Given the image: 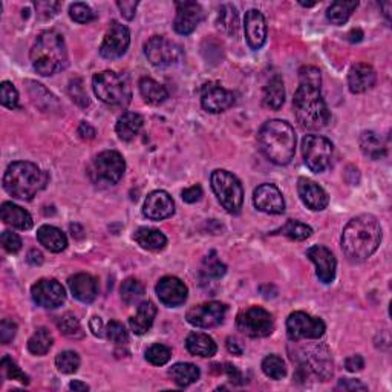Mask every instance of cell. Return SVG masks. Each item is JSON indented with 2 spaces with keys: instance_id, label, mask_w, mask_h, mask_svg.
Wrapping results in <instances>:
<instances>
[{
  "instance_id": "cell-1",
  "label": "cell",
  "mask_w": 392,
  "mask_h": 392,
  "mask_svg": "<svg viewBox=\"0 0 392 392\" xmlns=\"http://www.w3.org/2000/svg\"><path fill=\"white\" fill-rule=\"evenodd\" d=\"M322 74L316 66L299 69V88L294 94L293 108L297 121L305 129L317 130L330 123L331 114L320 92Z\"/></svg>"
},
{
  "instance_id": "cell-2",
  "label": "cell",
  "mask_w": 392,
  "mask_h": 392,
  "mask_svg": "<svg viewBox=\"0 0 392 392\" xmlns=\"http://www.w3.org/2000/svg\"><path fill=\"white\" fill-rule=\"evenodd\" d=\"M382 242V226L374 215H359L346 224L342 233V251L351 262L373 256Z\"/></svg>"
},
{
  "instance_id": "cell-3",
  "label": "cell",
  "mask_w": 392,
  "mask_h": 392,
  "mask_svg": "<svg viewBox=\"0 0 392 392\" xmlns=\"http://www.w3.org/2000/svg\"><path fill=\"white\" fill-rule=\"evenodd\" d=\"M261 152L268 161L277 166H286L296 152V134L290 123L270 120L262 124L257 134Z\"/></svg>"
},
{
  "instance_id": "cell-4",
  "label": "cell",
  "mask_w": 392,
  "mask_h": 392,
  "mask_svg": "<svg viewBox=\"0 0 392 392\" xmlns=\"http://www.w3.org/2000/svg\"><path fill=\"white\" fill-rule=\"evenodd\" d=\"M30 57L32 68L40 75L49 77L63 71L68 65V49L65 39L57 31H43L36 39Z\"/></svg>"
},
{
  "instance_id": "cell-5",
  "label": "cell",
  "mask_w": 392,
  "mask_h": 392,
  "mask_svg": "<svg viewBox=\"0 0 392 392\" xmlns=\"http://www.w3.org/2000/svg\"><path fill=\"white\" fill-rule=\"evenodd\" d=\"M48 173L30 161H17L3 175V188L12 198L30 201L48 184Z\"/></svg>"
},
{
  "instance_id": "cell-6",
  "label": "cell",
  "mask_w": 392,
  "mask_h": 392,
  "mask_svg": "<svg viewBox=\"0 0 392 392\" xmlns=\"http://www.w3.org/2000/svg\"><path fill=\"white\" fill-rule=\"evenodd\" d=\"M94 92L104 104L115 108H124L130 103L132 90L126 77L114 71H103L94 75Z\"/></svg>"
},
{
  "instance_id": "cell-7",
  "label": "cell",
  "mask_w": 392,
  "mask_h": 392,
  "mask_svg": "<svg viewBox=\"0 0 392 392\" xmlns=\"http://www.w3.org/2000/svg\"><path fill=\"white\" fill-rule=\"evenodd\" d=\"M210 183H212V188L219 204L228 213L237 215L241 212L244 204V188L241 181L233 173L224 169L215 170L210 177Z\"/></svg>"
},
{
  "instance_id": "cell-8",
  "label": "cell",
  "mask_w": 392,
  "mask_h": 392,
  "mask_svg": "<svg viewBox=\"0 0 392 392\" xmlns=\"http://www.w3.org/2000/svg\"><path fill=\"white\" fill-rule=\"evenodd\" d=\"M126 163L117 150H104L89 166V178L97 186H115L123 178Z\"/></svg>"
},
{
  "instance_id": "cell-9",
  "label": "cell",
  "mask_w": 392,
  "mask_h": 392,
  "mask_svg": "<svg viewBox=\"0 0 392 392\" xmlns=\"http://www.w3.org/2000/svg\"><path fill=\"white\" fill-rule=\"evenodd\" d=\"M333 150V143L322 135H306L302 139V155L305 164L314 173H322L330 167Z\"/></svg>"
},
{
  "instance_id": "cell-10",
  "label": "cell",
  "mask_w": 392,
  "mask_h": 392,
  "mask_svg": "<svg viewBox=\"0 0 392 392\" xmlns=\"http://www.w3.org/2000/svg\"><path fill=\"white\" fill-rule=\"evenodd\" d=\"M236 326L242 334L253 339L268 337L275 330L273 316L261 306H250L241 311L236 317Z\"/></svg>"
},
{
  "instance_id": "cell-11",
  "label": "cell",
  "mask_w": 392,
  "mask_h": 392,
  "mask_svg": "<svg viewBox=\"0 0 392 392\" xmlns=\"http://www.w3.org/2000/svg\"><path fill=\"white\" fill-rule=\"evenodd\" d=\"M325 322L304 311L291 313L286 319V335L293 342L320 339L325 334Z\"/></svg>"
},
{
  "instance_id": "cell-12",
  "label": "cell",
  "mask_w": 392,
  "mask_h": 392,
  "mask_svg": "<svg viewBox=\"0 0 392 392\" xmlns=\"http://www.w3.org/2000/svg\"><path fill=\"white\" fill-rule=\"evenodd\" d=\"M144 54L153 66L166 68L177 65L183 51L181 46L172 40H167L163 36H153L144 45Z\"/></svg>"
},
{
  "instance_id": "cell-13",
  "label": "cell",
  "mask_w": 392,
  "mask_h": 392,
  "mask_svg": "<svg viewBox=\"0 0 392 392\" xmlns=\"http://www.w3.org/2000/svg\"><path fill=\"white\" fill-rule=\"evenodd\" d=\"M129 45H130L129 28L114 20L109 26L106 36L103 39V43L100 46V55L103 59L108 60L120 59L126 54V51H128Z\"/></svg>"
},
{
  "instance_id": "cell-14",
  "label": "cell",
  "mask_w": 392,
  "mask_h": 392,
  "mask_svg": "<svg viewBox=\"0 0 392 392\" xmlns=\"http://www.w3.org/2000/svg\"><path fill=\"white\" fill-rule=\"evenodd\" d=\"M227 314V305L221 302H207L196 305L187 311L186 319L196 328H213L222 324Z\"/></svg>"
},
{
  "instance_id": "cell-15",
  "label": "cell",
  "mask_w": 392,
  "mask_h": 392,
  "mask_svg": "<svg viewBox=\"0 0 392 392\" xmlns=\"http://www.w3.org/2000/svg\"><path fill=\"white\" fill-rule=\"evenodd\" d=\"M31 294L34 302L46 310L59 308L66 299L65 288L55 279H40L37 284L32 285Z\"/></svg>"
},
{
  "instance_id": "cell-16",
  "label": "cell",
  "mask_w": 392,
  "mask_h": 392,
  "mask_svg": "<svg viewBox=\"0 0 392 392\" xmlns=\"http://www.w3.org/2000/svg\"><path fill=\"white\" fill-rule=\"evenodd\" d=\"M201 104L207 112L212 114H221V112L230 109L235 104V94L232 90L222 88L219 83L210 81L206 83L201 89Z\"/></svg>"
},
{
  "instance_id": "cell-17",
  "label": "cell",
  "mask_w": 392,
  "mask_h": 392,
  "mask_svg": "<svg viewBox=\"0 0 392 392\" xmlns=\"http://www.w3.org/2000/svg\"><path fill=\"white\" fill-rule=\"evenodd\" d=\"M253 204L259 212L281 215L285 212V201L275 184H261L253 193Z\"/></svg>"
},
{
  "instance_id": "cell-18",
  "label": "cell",
  "mask_w": 392,
  "mask_h": 392,
  "mask_svg": "<svg viewBox=\"0 0 392 392\" xmlns=\"http://www.w3.org/2000/svg\"><path fill=\"white\" fill-rule=\"evenodd\" d=\"M306 256L316 265V275L322 284H331L335 279V257L324 245H313L306 250Z\"/></svg>"
},
{
  "instance_id": "cell-19",
  "label": "cell",
  "mask_w": 392,
  "mask_h": 392,
  "mask_svg": "<svg viewBox=\"0 0 392 392\" xmlns=\"http://www.w3.org/2000/svg\"><path fill=\"white\" fill-rule=\"evenodd\" d=\"M175 213V202L172 196L164 190H155L147 195L143 207V215L150 221H163Z\"/></svg>"
},
{
  "instance_id": "cell-20",
  "label": "cell",
  "mask_w": 392,
  "mask_h": 392,
  "mask_svg": "<svg viewBox=\"0 0 392 392\" xmlns=\"http://www.w3.org/2000/svg\"><path fill=\"white\" fill-rule=\"evenodd\" d=\"M202 20V8L196 2H177V17H175L173 28L181 36H188L192 34L196 26Z\"/></svg>"
},
{
  "instance_id": "cell-21",
  "label": "cell",
  "mask_w": 392,
  "mask_h": 392,
  "mask_svg": "<svg viewBox=\"0 0 392 392\" xmlns=\"http://www.w3.org/2000/svg\"><path fill=\"white\" fill-rule=\"evenodd\" d=\"M157 294L161 302L166 306H179L183 305L187 300L188 290L184 285V282L181 279L175 276H164L159 279V282L157 284Z\"/></svg>"
},
{
  "instance_id": "cell-22",
  "label": "cell",
  "mask_w": 392,
  "mask_h": 392,
  "mask_svg": "<svg viewBox=\"0 0 392 392\" xmlns=\"http://www.w3.org/2000/svg\"><path fill=\"white\" fill-rule=\"evenodd\" d=\"M244 30H245V39L251 49H261L267 40V22L262 16L261 11L257 10H248L245 12L244 19Z\"/></svg>"
},
{
  "instance_id": "cell-23",
  "label": "cell",
  "mask_w": 392,
  "mask_h": 392,
  "mask_svg": "<svg viewBox=\"0 0 392 392\" xmlns=\"http://www.w3.org/2000/svg\"><path fill=\"white\" fill-rule=\"evenodd\" d=\"M297 193L304 204L308 208L314 210V212H320V210L326 208L328 202H330V196L324 188L308 178H299Z\"/></svg>"
},
{
  "instance_id": "cell-24",
  "label": "cell",
  "mask_w": 392,
  "mask_h": 392,
  "mask_svg": "<svg viewBox=\"0 0 392 392\" xmlns=\"http://www.w3.org/2000/svg\"><path fill=\"white\" fill-rule=\"evenodd\" d=\"M377 74L374 68L366 63H357L348 74V86L353 94H363L375 85Z\"/></svg>"
},
{
  "instance_id": "cell-25",
  "label": "cell",
  "mask_w": 392,
  "mask_h": 392,
  "mask_svg": "<svg viewBox=\"0 0 392 392\" xmlns=\"http://www.w3.org/2000/svg\"><path fill=\"white\" fill-rule=\"evenodd\" d=\"M68 285L69 290L72 293V296L83 304L94 302L98 294L97 279L94 276L88 275V273H79V275L69 277Z\"/></svg>"
},
{
  "instance_id": "cell-26",
  "label": "cell",
  "mask_w": 392,
  "mask_h": 392,
  "mask_svg": "<svg viewBox=\"0 0 392 392\" xmlns=\"http://www.w3.org/2000/svg\"><path fill=\"white\" fill-rule=\"evenodd\" d=\"M0 216H2V221L6 226L17 230H30L34 224L31 215L25 208L12 204V202H3L2 208H0Z\"/></svg>"
},
{
  "instance_id": "cell-27",
  "label": "cell",
  "mask_w": 392,
  "mask_h": 392,
  "mask_svg": "<svg viewBox=\"0 0 392 392\" xmlns=\"http://www.w3.org/2000/svg\"><path fill=\"white\" fill-rule=\"evenodd\" d=\"M157 316V306L150 300L139 304L137 314L129 319V326L137 335H143L150 330Z\"/></svg>"
},
{
  "instance_id": "cell-28",
  "label": "cell",
  "mask_w": 392,
  "mask_h": 392,
  "mask_svg": "<svg viewBox=\"0 0 392 392\" xmlns=\"http://www.w3.org/2000/svg\"><path fill=\"white\" fill-rule=\"evenodd\" d=\"M186 348L190 354L204 357V359H210V357H213L216 351H218V346H216L215 340L204 333L188 334V337L186 339Z\"/></svg>"
},
{
  "instance_id": "cell-29",
  "label": "cell",
  "mask_w": 392,
  "mask_h": 392,
  "mask_svg": "<svg viewBox=\"0 0 392 392\" xmlns=\"http://www.w3.org/2000/svg\"><path fill=\"white\" fill-rule=\"evenodd\" d=\"M144 124L143 117L137 114V112H124V114L118 118L115 130L117 135L123 141H132L141 130Z\"/></svg>"
},
{
  "instance_id": "cell-30",
  "label": "cell",
  "mask_w": 392,
  "mask_h": 392,
  "mask_svg": "<svg viewBox=\"0 0 392 392\" xmlns=\"http://www.w3.org/2000/svg\"><path fill=\"white\" fill-rule=\"evenodd\" d=\"M37 241L52 253H60L68 247L66 235L54 226H41L37 230Z\"/></svg>"
},
{
  "instance_id": "cell-31",
  "label": "cell",
  "mask_w": 392,
  "mask_h": 392,
  "mask_svg": "<svg viewBox=\"0 0 392 392\" xmlns=\"http://www.w3.org/2000/svg\"><path fill=\"white\" fill-rule=\"evenodd\" d=\"M135 241L138 242L139 247L150 251H159L163 250L167 245V237L163 232H159L157 228L150 227H139L135 235Z\"/></svg>"
},
{
  "instance_id": "cell-32",
  "label": "cell",
  "mask_w": 392,
  "mask_h": 392,
  "mask_svg": "<svg viewBox=\"0 0 392 392\" xmlns=\"http://www.w3.org/2000/svg\"><path fill=\"white\" fill-rule=\"evenodd\" d=\"M359 143L362 152L371 159H382L386 157V144H384L382 137L377 135L375 132L373 130L362 132Z\"/></svg>"
},
{
  "instance_id": "cell-33",
  "label": "cell",
  "mask_w": 392,
  "mask_h": 392,
  "mask_svg": "<svg viewBox=\"0 0 392 392\" xmlns=\"http://www.w3.org/2000/svg\"><path fill=\"white\" fill-rule=\"evenodd\" d=\"M264 106L277 110L282 108V104L285 101V88L284 81L279 75H275L273 79L267 83V86L264 89V97H262Z\"/></svg>"
},
{
  "instance_id": "cell-34",
  "label": "cell",
  "mask_w": 392,
  "mask_h": 392,
  "mask_svg": "<svg viewBox=\"0 0 392 392\" xmlns=\"http://www.w3.org/2000/svg\"><path fill=\"white\" fill-rule=\"evenodd\" d=\"M169 375L177 386L187 388L195 382H198L201 373L199 368L193 365V363H177L169 369Z\"/></svg>"
},
{
  "instance_id": "cell-35",
  "label": "cell",
  "mask_w": 392,
  "mask_h": 392,
  "mask_svg": "<svg viewBox=\"0 0 392 392\" xmlns=\"http://www.w3.org/2000/svg\"><path fill=\"white\" fill-rule=\"evenodd\" d=\"M139 92H141L144 101L149 104H161L169 98L167 89L161 85V83L149 79V77H144V79L139 81Z\"/></svg>"
},
{
  "instance_id": "cell-36",
  "label": "cell",
  "mask_w": 392,
  "mask_h": 392,
  "mask_svg": "<svg viewBox=\"0 0 392 392\" xmlns=\"http://www.w3.org/2000/svg\"><path fill=\"white\" fill-rule=\"evenodd\" d=\"M54 337L52 334L49 333L46 328H37L36 333L31 335V339L28 340V349L34 355H45L49 353V349L52 348Z\"/></svg>"
},
{
  "instance_id": "cell-37",
  "label": "cell",
  "mask_w": 392,
  "mask_h": 392,
  "mask_svg": "<svg viewBox=\"0 0 392 392\" xmlns=\"http://www.w3.org/2000/svg\"><path fill=\"white\" fill-rule=\"evenodd\" d=\"M357 6H359V2H345V0H339V2L331 3V6L326 11V17L333 25H343L348 22V19L351 17V14Z\"/></svg>"
},
{
  "instance_id": "cell-38",
  "label": "cell",
  "mask_w": 392,
  "mask_h": 392,
  "mask_svg": "<svg viewBox=\"0 0 392 392\" xmlns=\"http://www.w3.org/2000/svg\"><path fill=\"white\" fill-rule=\"evenodd\" d=\"M275 233L284 235V236L290 237V239H294V241H305L313 235V228L310 226H306V224H304V222L290 219V221H286L284 227L279 228L277 232H275Z\"/></svg>"
},
{
  "instance_id": "cell-39",
  "label": "cell",
  "mask_w": 392,
  "mask_h": 392,
  "mask_svg": "<svg viewBox=\"0 0 392 392\" xmlns=\"http://www.w3.org/2000/svg\"><path fill=\"white\" fill-rule=\"evenodd\" d=\"M120 293H121V299H123L124 304L135 305L144 296V286H143L141 282L138 281V279L129 277L123 282Z\"/></svg>"
},
{
  "instance_id": "cell-40",
  "label": "cell",
  "mask_w": 392,
  "mask_h": 392,
  "mask_svg": "<svg viewBox=\"0 0 392 392\" xmlns=\"http://www.w3.org/2000/svg\"><path fill=\"white\" fill-rule=\"evenodd\" d=\"M57 326L59 330L69 339H81L83 335H85L79 319L71 313L63 314V316L57 320Z\"/></svg>"
},
{
  "instance_id": "cell-41",
  "label": "cell",
  "mask_w": 392,
  "mask_h": 392,
  "mask_svg": "<svg viewBox=\"0 0 392 392\" xmlns=\"http://www.w3.org/2000/svg\"><path fill=\"white\" fill-rule=\"evenodd\" d=\"M262 371L264 374L270 377L273 380H281L286 375V366L285 362L279 355H267L262 362Z\"/></svg>"
},
{
  "instance_id": "cell-42",
  "label": "cell",
  "mask_w": 392,
  "mask_h": 392,
  "mask_svg": "<svg viewBox=\"0 0 392 392\" xmlns=\"http://www.w3.org/2000/svg\"><path fill=\"white\" fill-rule=\"evenodd\" d=\"M239 20H237V11L232 5H224L219 11V28L230 36H236Z\"/></svg>"
},
{
  "instance_id": "cell-43",
  "label": "cell",
  "mask_w": 392,
  "mask_h": 392,
  "mask_svg": "<svg viewBox=\"0 0 392 392\" xmlns=\"http://www.w3.org/2000/svg\"><path fill=\"white\" fill-rule=\"evenodd\" d=\"M55 366L63 374H74L80 368V355L75 351H63L55 357Z\"/></svg>"
},
{
  "instance_id": "cell-44",
  "label": "cell",
  "mask_w": 392,
  "mask_h": 392,
  "mask_svg": "<svg viewBox=\"0 0 392 392\" xmlns=\"http://www.w3.org/2000/svg\"><path fill=\"white\" fill-rule=\"evenodd\" d=\"M0 369H2V373H3V375L6 377V379L17 380V382L23 383V384L30 383V377H28L23 373V371L17 366V363L14 362L11 357H8V355H5L3 359H2V363H0Z\"/></svg>"
},
{
  "instance_id": "cell-45",
  "label": "cell",
  "mask_w": 392,
  "mask_h": 392,
  "mask_svg": "<svg viewBox=\"0 0 392 392\" xmlns=\"http://www.w3.org/2000/svg\"><path fill=\"white\" fill-rule=\"evenodd\" d=\"M170 357H172L170 348L161 345V343H155V345L147 348L146 351V360L155 366L166 365V363L170 360Z\"/></svg>"
},
{
  "instance_id": "cell-46",
  "label": "cell",
  "mask_w": 392,
  "mask_h": 392,
  "mask_svg": "<svg viewBox=\"0 0 392 392\" xmlns=\"http://www.w3.org/2000/svg\"><path fill=\"white\" fill-rule=\"evenodd\" d=\"M226 271H227V267L219 261L216 251H212V253L204 259V264H202V273H204L206 276L218 279L226 275Z\"/></svg>"
},
{
  "instance_id": "cell-47",
  "label": "cell",
  "mask_w": 392,
  "mask_h": 392,
  "mask_svg": "<svg viewBox=\"0 0 392 392\" xmlns=\"http://www.w3.org/2000/svg\"><path fill=\"white\" fill-rule=\"evenodd\" d=\"M104 335H106L108 340L115 343V345H124V343H128L129 340V335H128V331H126L124 325L121 324V322H117V320L109 322L106 330H104Z\"/></svg>"
},
{
  "instance_id": "cell-48",
  "label": "cell",
  "mask_w": 392,
  "mask_h": 392,
  "mask_svg": "<svg viewBox=\"0 0 392 392\" xmlns=\"http://www.w3.org/2000/svg\"><path fill=\"white\" fill-rule=\"evenodd\" d=\"M69 16H71V19L77 23H89L95 19V14L92 10H90V6L81 2L71 5V8H69Z\"/></svg>"
},
{
  "instance_id": "cell-49",
  "label": "cell",
  "mask_w": 392,
  "mask_h": 392,
  "mask_svg": "<svg viewBox=\"0 0 392 392\" xmlns=\"http://www.w3.org/2000/svg\"><path fill=\"white\" fill-rule=\"evenodd\" d=\"M0 101L8 109H16L19 106V92L12 83L3 81L0 85Z\"/></svg>"
},
{
  "instance_id": "cell-50",
  "label": "cell",
  "mask_w": 392,
  "mask_h": 392,
  "mask_svg": "<svg viewBox=\"0 0 392 392\" xmlns=\"http://www.w3.org/2000/svg\"><path fill=\"white\" fill-rule=\"evenodd\" d=\"M69 95H71L72 101H75L79 104L80 108H88L89 106V98L85 90V86H83L81 79H74L69 83Z\"/></svg>"
},
{
  "instance_id": "cell-51",
  "label": "cell",
  "mask_w": 392,
  "mask_h": 392,
  "mask_svg": "<svg viewBox=\"0 0 392 392\" xmlns=\"http://www.w3.org/2000/svg\"><path fill=\"white\" fill-rule=\"evenodd\" d=\"M0 241H2L3 248L8 251V253H11V255L19 253L20 248H22V239H20V236L17 233L8 232V230L2 233V237H0Z\"/></svg>"
},
{
  "instance_id": "cell-52",
  "label": "cell",
  "mask_w": 392,
  "mask_h": 392,
  "mask_svg": "<svg viewBox=\"0 0 392 392\" xmlns=\"http://www.w3.org/2000/svg\"><path fill=\"white\" fill-rule=\"evenodd\" d=\"M16 334H17V325L14 324L12 320L3 319L2 324H0V342H2L3 345H8V343L16 337Z\"/></svg>"
},
{
  "instance_id": "cell-53",
  "label": "cell",
  "mask_w": 392,
  "mask_h": 392,
  "mask_svg": "<svg viewBox=\"0 0 392 392\" xmlns=\"http://www.w3.org/2000/svg\"><path fill=\"white\" fill-rule=\"evenodd\" d=\"M61 8L60 2H36L37 16L40 19H51Z\"/></svg>"
},
{
  "instance_id": "cell-54",
  "label": "cell",
  "mask_w": 392,
  "mask_h": 392,
  "mask_svg": "<svg viewBox=\"0 0 392 392\" xmlns=\"http://www.w3.org/2000/svg\"><path fill=\"white\" fill-rule=\"evenodd\" d=\"M117 6H118V8H120L124 19L132 20V19L135 17V11H137L138 2H137V0H123V2L120 0V2H117Z\"/></svg>"
},
{
  "instance_id": "cell-55",
  "label": "cell",
  "mask_w": 392,
  "mask_h": 392,
  "mask_svg": "<svg viewBox=\"0 0 392 392\" xmlns=\"http://www.w3.org/2000/svg\"><path fill=\"white\" fill-rule=\"evenodd\" d=\"M345 368L349 371V373H359V371L365 368V360H363V357L360 354L351 355L345 360Z\"/></svg>"
},
{
  "instance_id": "cell-56",
  "label": "cell",
  "mask_w": 392,
  "mask_h": 392,
  "mask_svg": "<svg viewBox=\"0 0 392 392\" xmlns=\"http://www.w3.org/2000/svg\"><path fill=\"white\" fill-rule=\"evenodd\" d=\"M202 198V188L201 186H192L183 190V199L188 204H193V202H198Z\"/></svg>"
},
{
  "instance_id": "cell-57",
  "label": "cell",
  "mask_w": 392,
  "mask_h": 392,
  "mask_svg": "<svg viewBox=\"0 0 392 392\" xmlns=\"http://www.w3.org/2000/svg\"><path fill=\"white\" fill-rule=\"evenodd\" d=\"M337 389L343 391H366L368 386L363 384L360 380H353V379H343L339 382Z\"/></svg>"
},
{
  "instance_id": "cell-58",
  "label": "cell",
  "mask_w": 392,
  "mask_h": 392,
  "mask_svg": "<svg viewBox=\"0 0 392 392\" xmlns=\"http://www.w3.org/2000/svg\"><path fill=\"white\" fill-rule=\"evenodd\" d=\"M224 373L228 375V379H230V382H232V383H235V384H242L244 383V377H242L241 371L237 369L236 366L230 365V363H227V365H226V369H224Z\"/></svg>"
},
{
  "instance_id": "cell-59",
  "label": "cell",
  "mask_w": 392,
  "mask_h": 392,
  "mask_svg": "<svg viewBox=\"0 0 392 392\" xmlns=\"http://www.w3.org/2000/svg\"><path fill=\"white\" fill-rule=\"evenodd\" d=\"M77 132H79V135L83 139H92V138H95V129L89 123H86V121L80 123L79 130H77Z\"/></svg>"
},
{
  "instance_id": "cell-60",
  "label": "cell",
  "mask_w": 392,
  "mask_h": 392,
  "mask_svg": "<svg viewBox=\"0 0 392 392\" xmlns=\"http://www.w3.org/2000/svg\"><path fill=\"white\" fill-rule=\"evenodd\" d=\"M89 328H90V331H92V334L97 335V337H103L104 330H106V328H103V322H101L100 317L90 319Z\"/></svg>"
},
{
  "instance_id": "cell-61",
  "label": "cell",
  "mask_w": 392,
  "mask_h": 392,
  "mask_svg": "<svg viewBox=\"0 0 392 392\" xmlns=\"http://www.w3.org/2000/svg\"><path fill=\"white\" fill-rule=\"evenodd\" d=\"M28 262L31 265H40L43 262V255H41L39 250H31L30 253H28Z\"/></svg>"
},
{
  "instance_id": "cell-62",
  "label": "cell",
  "mask_w": 392,
  "mask_h": 392,
  "mask_svg": "<svg viewBox=\"0 0 392 392\" xmlns=\"http://www.w3.org/2000/svg\"><path fill=\"white\" fill-rule=\"evenodd\" d=\"M227 348H228L230 353H233V354H236V355H241V354H242V348L237 346V340H236V339L228 337V339H227Z\"/></svg>"
},
{
  "instance_id": "cell-63",
  "label": "cell",
  "mask_w": 392,
  "mask_h": 392,
  "mask_svg": "<svg viewBox=\"0 0 392 392\" xmlns=\"http://www.w3.org/2000/svg\"><path fill=\"white\" fill-rule=\"evenodd\" d=\"M362 39H363V32L360 30H353L348 34V40L351 41V43H357V41H360Z\"/></svg>"
},
{
  "instance_id": "cell-64",
  "label": "cell",
  "mask_w": 392,
  "mask_h": 392,
  "mask_svg": "<svg viewBox=\"0 0 392 392\" xmlns=\"http://www.w3.org/2000/svg\"><path fill=\"white\" fill-rule=\"evenodd\" d=\"M69 388H71L72 391H89V386L86 383H81L79 380H74L71 382V384H69Z\"/></svg>"
}]
</instances>
